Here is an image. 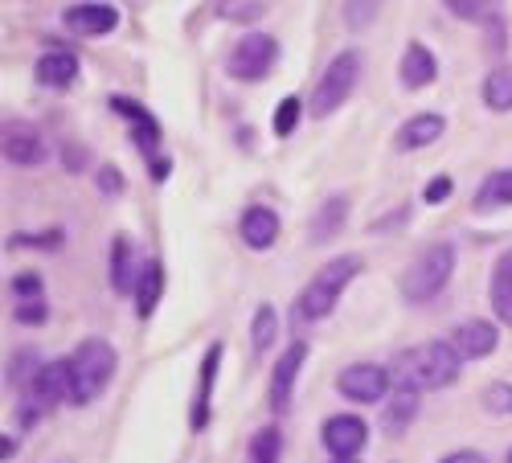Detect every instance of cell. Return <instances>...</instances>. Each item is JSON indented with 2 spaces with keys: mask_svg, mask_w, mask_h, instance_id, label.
I'll return each mask as SVG.
<instances>
[{
  "mask_svg": "<svg viewBox=\"0 0 512 463\" xmlns=\"http://www.w3.org/2000/svg\"><path fill=\"white\" fill-rule=\"evenodd\" d=\"M459 353L451 349V341H422L406 353H398L394 361V373L398 382L410 386V390H443L451 382H459Z\"/></svg>",
  "mask_w": 512,
  "mask_h": 463,
  "instance_id": "6da1fadb",
  "label": "cell"
},
{
  "mask_svg": "<svg viewBox=\"0 0 512 463\" xmlns=\"http://www.w3.org/2000/svg\"><path fill=\"white\" fill-rule=\"evenodd\" d=\"M70 406H87L95 398H103V390L111 386V377H115V349L103 341V336H87L70 357Z\"/></svg>",
  "mask_w": 512,
  "mask_h": 463,
  "instance_id": "7a4b0ae2",
  "label": "cell"
},
{
  "mask_svg": "<svg viewBox=\"0 0 512 463\" xmlns=\"http://www.w3.org/2000/svg\"><path fill=\"white\" fill-rule=\"evenodd\" d=\"M361 255H336L332 263H324L308 287L300 291V300H295V312H300V320H324L332 316V308L340 304V296H345V287L361 275Z\"/></svg>",
  "mask_w": 512,
  "mask_h": 463,
  "instance_id": "3957f363",
  "label": "cell"
},
{
  "mask_svg": "<svg viewBox=\"0 0 512 463\" xmlns=\"http://www.w3.org/2000/svg\"><path fill=\"white\" fill-rule=\"evenodd\" d=\"M451 271H455V246L451 242H435V246H426L422 255L402 271L398 287H402V296L410 304H426V300H435L439 291L451 283Z\"/></svg>",
  "mask_w": 512,
  "mask_h": 463,
  "instance_id": "277c9868",
  "label": "cell"
},
{
  "mask_svg": "<svg viewBox=\"0 0 512 463\" xmlns=\"http://www.w3.org/2000/svg\"><path fill=\"white\" fill-rule=\"evenodd\" d=\"M361 66H365L361 50H340V54L328 62V70L320 74L316 91H312V115H316V119L336 115L340 107L353 99L357 82H361Z\"/></svg>",
  "mask_w": 512,
  "mask_h": 463,
  "instance_id": "5b68a950",
  "label": "cell"
},
{
  "mask_svg": "<svg viewBox=\"0 0 512 463\" xmlns=\"http://www.w3.org/2000/svg\"><path fill=\"white\" fill-rule=\"evenodd\" d=\"M275 62H279V41L271 33H246L234 46L226 70L234 82H263L275 70Z\"/></svg>",
  "mask_w": 512,
  "mask_h": 463,
  "instance_id": "8992f818",
  "label": "cell"
},
{
  "mask_svg": "<svg viewBox=\"0 0 512 463\" xmlns=\"http://www.w3.org/2000/svg\"><path fill=\"white\" fill-rule=\"evenodd\" d=\"M390 386H394L390 369H386V365H373V361H357V365H349V369L336 373L340 398L361 402V406H373V402H381V398H390Z\"/></svg>",
  "mask_w": 512,
  "mask_h": 463,
  "instance_id": "52a82bcc",
  "label": "cell"
},
{
  "mask_svg": "<svg viewBox=\"0 0 512 463\" xmlns=\"http://www.w3.org/2000/svg\"><path fill=\"white\" fill-rule=\"evenodd\" d=\"M320 439H324L332 459H357L369 443V427L357 414H332L324 423V431H320Z\"/></svg>",
  "mask_w": 512,
  "mask_h": 463,
  "instance_id": "ba28073f",
  "label": "cell"
},
{
  "mask_svg": "<svg viewBox=\"0 0 512 463\" xmlns=\"http://www.w3.org/2000/svg\"><path fill=\"white\" fill-rule=\"evenodd\" d=\"M5 156L21 168H37L46 164V136H41L37 123H25V119H9L5 123Z\"/></svg>",
  "mask_w": 512,
  "mask_h": 463,
  "instance_id": "9c48e42d",
  "label": "cell"
},
{
  "mask_svg": "<svg viewBox=\"0 0 512 463\" xmlns=\"http://www.w3.org/2000/svg\"><path fill=\"white\" fill-rule=\"evenodd\" d=\"M304 361H308V341H291V345H287V353L279 357L275 373H271V390H267V398H271V410H275V414H283V410L291 406L295 377H300Z\"/></svg>",
  "mask_w": 512,
  "mask_h": 463,
  "instance_id": "30bf717a",
  "label": "cell"
},
{
  "mask_svg": "<svg viewBox=\"0 0 512 463\" xmlns=\"http://www.w3.org/2000/svg\"><path fill=\"white\" fill-rule=\"evenodd\" d=\"M111 111L132 123V140H136V148H140L144 156H156V148H160V123H156V115H152L144 103L123 99V95H111Z\"/></svg>",
  "mask_w": 512,
  "mask_h": 463,
  "instance_id": "8fae6325",
  "label": "cell"
},
{
  "mask_svg": "<svg viewBox=\"0 0 512 463\" xmlns=\"http://www.w3.org/2000/svg\"><path fill=\"white\" fill-rule=\"evenodd\" d=\"M500 345V332L492 320H463L455 332H451V349L463 357V361H480L488 353H496Z\"/></svg>",
  "mask_w": 512,
  "mask_h": 463,
  "instance_id": "7c38bea8",
  "label": "cell"
},
{
  "mask_svg": "<svg viewBox=\"0 0 512 463\" xmlns=\"http://www.w3.org/2000/svg\"><path fill=\"white\" fill-rule=\"evenodd\" d=\"M13 300H17V320L37 328V324H46L50 316V304H46V283H41L37 271H25L13 279Z\"/></svg>",
  "mask_w": 512,
  "mask_h": 463,
  "instance_id": "4fadbf2b",
  "label": "cell"
},
{
  "mask_svg": "<svg viewBox=\"0 0 512 463\" xmlns=\"http://www.w3.org/2000/svg\"><path fill=\"white\" fill-rule=\"evenodd\" d=\"M398 78L406 91H426L431 82L439 78V58L431 54V46H422V41H410L402 62H398Z\"/></svg>",
  "mask_w": 512,
  "mask_h": 463,
  "instance_id": "5bb4252c",
  "label": "cell"
},
{
  "mask_svg": "<svg viewBox=\"0 0 512 463\" xmlns=\"http://www.w3.org/2000/svg\"><path fill=\"white\" fill-rule=\"evenodd\" d=\"M279 230H283L279 214H275V209H267V205H250L242 214V226H238V234H242V242L250 250H271L279 242Z\"/></svg>",
  "mask_w": 512,
  "mask_h": 463,
  "instance_id": "9a60e30c",
  "label": "cell"
},
{
  "mask_svg": "<svg viewBox=\"0 0 512 463\" xmlns=\"http://www.w3.org/2000/svg\"><path fill=\"white\" fill-rule=\"evenodd\" d=\"M222 341H213L201 357V382H197V398H193V418L189 427L193 431H205L209 427V398H213V377H218V365H222Z\"/></svg>",
  "mask_w": 512,
  "mask_h": 463,
  "instance_id": "2e32d148",
  "label": "cell"
},
{
  "mask_svg": "<svg viewBox=\"0 0 512 463\" xmlns=\"http://www.w3.org/2000/svg\"><path fill=\"white\" fill-rule=\"evenodd\" d=\"M439 136H447V119L435 115V111H422V115H414V119L402 123L394 144H398L402 152H418V148H431Z\"/></svg>",
  "mask_w": 512,
  "mask_h": 463,
  "instance_id": "e0dca14e",
  "label": "cell"
},
{
  "mask_svg": "<svg viewBox=\"0 0 512 463\" xmlns=\"http://www.w3.org/2000/svg\"><path fill=\"white\" fill-rule=\"evenodd\" d=\"M37 82L41 87H50V91H66L78 82V58L70 50H50V54H41L37 66H33Z\"/></svg>",
  "mask_w": 512,
  "mask_h": 463,
  "instance_id": "ac0fdd59",
  "label": "cell"
},
{
  "mask_svg": "<svg viewBox=\"0 0 512 463\" xmlns=\"http://www.w3.org/2000/svg\"><path fill=\"white\" fill-rule=\"evenodd\" d=\"M140 271H144V263L136 267V242L127 234H115V242H111V287L119 296L123 291H136Z\"/></svg>",
  "mask_w": 512,
  "mask_h": 463,
  "instance_id": "d6986e66",
  "label": "cell"
},
{
  "mask_svg": "<svg viewBox=\"0 0 512 463\" xmlns=\"http://www.w3.org/2000/svg\"><path fill=\"white\" fill-rule=\"evenodd\" d=\"M119 25V13L111 5H74L66 9V29H74L78 37H103Z\"/></svg>",
  "mask_w": 512,
  "mask_h": 463,
  "instance_id": "ffe728a7",
  "label": "cell"
},
{
  "mask_svg": "<svg viewBox=\"0 0 512 463\" xmlns=\"http://www.w3.org/2000/svg\"><path fill=\"white\" fill-rule=\"evenodd\" d=\"M132 296H136V316H140V320H148V316L156 312L160 296H164V263H160V259H148V263H144L140 283H136Z\"/></svg>",
  "mask_w": 512,
  "mask_h": 463,
  "instance_id": "44dd1931",
  "label": "cell"
},
{
  "mask_svg": "<svg viewBox=\"0 0 512 463\" xmlns=\"http://www.w3.org/2000/svg\"><path fill=\"white\" fill-rule=\"evenodd\" d=\"M345 218H349V197L345 193H336V197H328L320 209H316V218H312V242H328V238H336L340 230H345Z\"/></svg>",
  "mask_w": 512,
  "mask_h": 463,
  "instance_id": "7402d4cb",
  "label": "cell"
},
{
  "mask_svg": "<svg viewBox=\"0 0 512 463\" xmlns=\"http://www.w3.org/2000/svg\"><path fill=\"white\" fill-rule=\"evenodd\" d=\"M418 390H410V386H402V390H394L390 398H386V414H381V423H386V431L390 435H402L414 418H418Z\"/></svg>",
  "mask_w": 512,
  "mask_h": 463,
  "instance_id": "603a6c76",
  "label": "cell"
},
{
  "mask_svg": "<svg viewBox=\"0 0 512 463\" xmlns=\"http://www.w3.org/2000/svg\"><path fill=\"white\" fill-rule=\"evenodd\" d=\"M512 205V168H496L476 189V209H508Z\"/></svg>",
  "mask_w": 512,
  "mask_h": 463,
  "instance_id": "cb8c5ba5",
  "label": "cell"
},
{
  "mask_svg": "<svg viewBox=\"0 0 512 463\" xmlns=\"http://www.w3.org/2000/svg\"><path fill=\"white\" fill-rule=\"evenodd\" d=\"M492 308L500 320L512 324V250H504L492 267Z\"/></svg>",
  "mask_w": 512,
  "mask_h": 463,
  "instance_id": "d4e9b609",
  "label": "cell"
},
{
  "mask_svg": "<svg viewBox=\"0 0 512 463\" xmlns=\"http://www.w3.org/2000/svg\"><path fill=\"white\" fill-rule=\"evenodd\" d=\"M275 336H279V316L271 304H259L254 308V320H250V353L263 357L275 345Z\"/></svg>",
  "mask_w": 512,
  "mask_h": 463,
  "instance_id": "484cf974",
  "label": "cell"
},
{
  "mask_svg": "<svg viewBox=\"0 0 512 463\" xmlns=\"http://www.w3.org/2000/svg\"><path fill=\"white\" fill-rule=\"evenodd\" d=\"M484 107L496 111V115L512 111V66H496L484 78Z\"/></svg>",
  "mask_w": 512,
  "mask_h": 463,
  "instance_id": "4316f807",
  "label": "cell"
},
{
  "mask_svg": "<svg viewBox=\"0 0 512 463\" xmlns=\"http://www.w3.org/2000/svg\"><path fill=\"white\" fill-rule=\"evenodd\" d=\"M41 369H46V361H41L33 349H25V353H13V357H9V382H13L21 394H29Z\"/></svg>",
  "mask_w": 512,
  "mask_h": 463,
  "instance_id": "83f0119b",
  "label": "cell"
},
{
  "mask_svg": "<svg viewBox=\"0 0 512 463\" xmlns=\"http://www.w3.org/2000/svg\"><path fill=\"white\" fill-rule=\"evenodd\" d=\"M283 459V431L279 427H263L250 439V463H279Z\"/></svg>",
  "mask_w": 512,
  "mask_h": 463,
  "instance_id": "f1b7e54d",
  "label": "cell"
},
{
  "mask_svg": "<svg viewBox=\"0 0 512 463\" xmlns=\"http://www.w3.org/2000/svg\"><path fill=\"white\" fill-rule=\"evenodd\" d=\"M300 115H304V99H295V95L279 99V107H275V119H271V132H275L279 140H287L295 128H300Z\"/></svg>",
  "mask_w": 512,
  "mask_h": 463,
  "instance_id": "f546056e",
  "label": "cell"
},
{
  "mask_svg": "<svg viewBox=\"0 0 512 463\" xmlns=\"http://www.w3.org/2000/svg\"><path fill=\"white\" fill-rule=\"evenodd\" d=\"M381 5H386V0H345V25H349L353 33L369 29V25L377 21Z\"/></svg>",
  "mask_w": 512,
  "mask_h": 463,
  "instance_id": "4dcf8cb0",
  "label": "cell"
},
{
  "mask_svg": "<svg viewBox=\"0 0 512 463\" xmlns=\"http://www.w3.org/2000/svg\"><path fill=\"white\" fill-rule=\"evenodd\" d=\"M443 5L459 21H488L496 13V0H443Z\"/></svg>",
  "mask_w": 512,
  "mask_h": 463,
  "instance_id": "1f68e13d",
  "label": "cell"
},
{
  "mask_svg": "<svg viewBox=\"0 0 512 463\" xmlns=\"http://www.w3.org/2000/svg\"><path fill=\"white\" fill-rule=\"evenodd\" d=\"M484 410L508 418V414H512V386H508V382H492V386L484 390Z\"/></svg>",
  "mask_w": 512,
  "mask_h": 463,
  "instance_id": "d6a6232c",
  "label": "cell"
},
{
  "mask_svg": "<svg viewBox=\"0 0 512 463\" xmlns=\"http://www.w3.org/2000/svg\"><path fill=\"white\" fill-rule=\"evenodd\" d=\"M451 189H455V181H451V177H435L431 185H426L422 201H426V205H443V201L451 197Z\"/></svg>",
  "mask_w": 512,
  "mask_h": 463,
  "instance_id": "836d02e7",
  "label": "cell"
},
{
  "mask_svg": "<svg viewBox=\"0 0 512 463\" xmlns=\"http://www.w3.org/2000/svg\"><path fill=\"white\" fill-rule=\"evenodd\" d=\"M13 246H62V230H46V234H25V238H13Z\"/></svg>",
  "mask_w": 512,
  "mask_h": 463,
  "instance_id": "e575fe53",
  "label": "cell"
},
{
  "mask_svg": "<svg viewBox=\"0 0 512 463\" xmlns=\"http://www.w3.org/2000/svg\"><path fill=\"white\" fill-rule=\"evenodd\" d=\"M99 189H103V193H119V189H123V177L115 173L111 164H103V168H99Z\"/></svg>",
  "mask_w": 512,
  "mask_h": 463,
  "instance_id": "d590c367",
  "label": "cell"
},
{
  "mask_svg": "<svg viewBox=\"0 0 512 463\" xmlns=\"http://www.w3.org/2000/svg\"><path fill=\"white\" fill-rule=\"evenodd\" d=\"M406 218H410V209L402 205V209H398V214H390V218H377V222H373L369 230H373V234H381V230H394V226H402Z\"/></svg>",
  "mask_w": 512,
  "mask_h": 463,
  "instance_id": "8d00e7d4",
  "label": "cell"
},
{
  "mask_svg": "<svg viewBox=\"0 0 512 463\" xmlns=\"http://www.w3.org/2000/svg\"><path fill=\"white\" fill-rule=\"evenodd\" d=\"M443 463H488V459H484L480 451H451Z\"/></svg>",
  "mask_w": 512,
  "mask_h": 463,
  "instance_id": "74e56055",
  "label": "cell"
},
{
  "mask_svg": "<svg viewBox=\"0 0 512 463\" xmlns=\"http://www.w3.org/2000/svg\"><path fill=\"white\" fill-rule=\"evenodd\" d=\"M168 177V160H156L152 156V181H164Z\"/></svg>",
  "mask_w": 512,
  "mask_h": 463,
  "instance_id": "f35d334b",
  "label": "cell"
},
{
  "mask_svg": "<svg viewBox=\"0 0 512 463\" xmlns=\"http://www.w3.org/2000/svg\"><path fill=\"white\" fill-rule=\"evenodd\" d=\"M13 451H17V439H13V435H5V459H13Z\"/></svg>",
  "mask_w": 512,
  "mask_h": 463,
  "instance_id": "ab89813d",
  "label": "cell"
},
{
  "mask_svg": "<svg viewBox=\"0 0 512 463\" xmlns=\"http://www.w3.org/2000/svg\"><path fill=\"white\" fill-rule=\"evenodd\" d=\"M332 463H357V459H332Z\"/></svg>",
  "mask_w": 512,
  "mask_h": 463,
  "instance_id": "60d3db41",
  "label": "cell"
},
{
  "mask_svg": "<svg viewBox=\"0 0 512 463\" xmlns=\"http://www.w3.org/2000/svg\"><path fill=\"white\" fill-rule=\"evenodd\" d=\"M508 463H512V451H508Z\"/></svg>",
  "mask_w": 512,
  "mask_h": 463,
  "instance_id": "b9f144b4",
  "label": "cell"
}]
</instances>
